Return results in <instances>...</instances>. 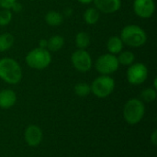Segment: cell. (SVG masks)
<instances>
[{
    "mask_svg": "<svg viewBox=\"0 0 157 157\" xmlns=\"http://www.w3.org/2000/svg\"><path fill=\"white\" fill-rule=\"evenodd\" d=\"M0 79L9 85H17L22 79V69L13 58L0 59Z\"/></svg>",
    "mask_w": 157,
    "mask_h": 157,
    "instance_id": "6da1fadb",
    "label": "cell"
},
{
    "mask_svg": "<svg viewBox=\"0 0 157 157\" xmlns=\"http://www.w3.org/2000/svg\"><path fill=\"white\" fill-rule=\"evenodd\" d=\"M95 67L99 74L103 75H109L119 69L120 63L118 62L116 55L109 52L100 55L97 59Z\"/></svg>",
    "mask_w": 157,
    "mask_h": 157,
    "instance_id": "8992f818",
    "label": "cell"
},
{
    "mask_svg": "<svg viewBox=\"0 0 157 157\" xmlns=\"http://www.w3.org/2000/svg\"><path fill=\"white\" fill-rule=\"evenodd\" d=\"M26 63L28 66L35 70H43L47 68L52 62L50 51L42 48H35L29 51L26 55Z\"/></svg>",
    "mask_w": 157,
    "mask_h": 157,
    "instance_id": "277c9868",
    "label": "cell"
},
{
    "mask_svg": "<svg viewBox=\"0 0 157 157\" xmlns=\"http://www.w3.org/2000/svg\"><path fill=\"white\" fill-rule=\"evenodd\" d=\"M47 44H48V40L46 39H41L39 41V47L42 49H47Z\"/></svg>",
    "mask_w": 157,
    "mask_h": 157,
    "instance_id": "484cf974",
    "label": "cell"
},
{
    "mask_svg": "<svg viewBox=\"0 0 157 157\" xmlns=\"http://www.w3.org/2000/svg\"><path fill=\"white\" fill-rule=\"evenodd\" d=\"M148 77V68L142 63H133L127 70L128 82L133 86H139L145 82Z\"/></svg>",
    "mask_w": 157,
    "mask_h": 157,
    "instance_id": "52a82bcc",
    "label": "cell"
},
{
    "mask_svg": "<svg viewBox=\"0 0 157 157\" xmlns=\"http://www.w3.org/2000/svg\"><path fill=\"white\" fill-rule=\"evenodd\" d=\"M121 39L123 44L132 48H139L144 46L147 41V34L138 25H127L121 32Z\"/></svg>",
    "mask_w": 157,
    "mask_h": 157,
    "instance_id": "7a4b0ae2",
    "label": "cell"
},
{
    "mask_svg": "<svg viewBox=\"0 0 157 157\" xmlns=\"http://www.w3.org/2000/svg\"><path fill=\"white\" fill-rule=\"evenodd\" d=\"M84 19L88 25H95L99 19V11L96 7H88L84 13Z\"/></svg>",
    "mask_w": 157,
    "mask_h": 157,
    "instance_id": "2e32d148",
    "label": "cell"
},
{
    "mask_svg": "<svg viewBox=\"0 0 157 157\" xmlns=\"http://www.w3.org/2000/svg\"><path fill=\"white\" fill-rule=\"evenodd\" d=\"M120 64L124 66H130L135 61V54L131 51H121L117 57Z\"/></svg>",
    "mask_w": 157,
    "mask_h": 157,
    "instance_id": "e0dca14e",
    "label": "cell"
},
{
    "mask_svg": "<svg viewBox=\"0 0 157 157\" xmlns=\"http://www.w3.org/2000/svg\"><path fill=\"white\" fill-rule=\"evenodd\" d=\"M45 22L52 27H57L60 26L63 21V15L58 12V11H54V10H51L49 11L46 15H45Z\"/></svg>",
    "mask_w": 157,
    "mask_h": 157,
    "instance_id": "5bb4252c",
    "label": "cell"
},
{
    "mask_svg": "<svg viewBox=\"0 0 157 157\" xmlns=\"http://www.w3.org/2000/svg\"><path fill=\"white\" fill-rule=\"evenodd\" d=\"M11 10H13L14 12H16V13H19V12H21L22 11V9H23V6H22V5L19 3V2H17V1H16L13 5H12V6H11V8H10Z\"/></svg>",
    "mask_w": 157,
    "mask_h": 157,
    "instance_id": "cb8c5ba5",
    "label": "cell"
},
{
    "mask_svg": "<svg viewBox=\"0 0 157 157\" xmlns=\"http://www.w3.org/2000/svg\"><path fill=\"white\" fill-rule=\"evenodd\" d=\"M95 7L102 13L112 14L121 6V0H93Z\"/></svg>",
    "mask_w": 157,
    "mask_h": 157,
    "instance_id": "8fae6325",
    "label": "cell"
},
{
    "mask_svg": "<svg viewBox=\"0 0 157 157\" xmlns=\"http://www.w3.org/2000/svg\"><path fill=\"white\" fill-rule=\"evenodd\" d=\"M123 42L119 36H112L108 40L107 49L111 54H119L123 49Z\"/></svg>",
    "mask_w": 157,
    "mask_h": 157,
    "instance_id": "4fadbf2b",
    "label": "cell"
},
{
    "mask_svg": "<svg viewBox=\"0 0 157 157\" xmlns=\"http://www.w3.org/2000/svg\"><path fill=\"white\" fill-rule=\"evenodd\" d=\"M71 61L75 69L81 73L88 72L92 67L91 55L84 49H78L74 52L71 57Z\"/></svg>",
    "mask_w": 157,
    "mask_h": 157,
    "instance_id": "ba28073f",
    "label": "cell"
},
{
    "mask_svg": "<svg viewBox=\"0 0 157 157\" xmlns=\"http://www.w3.org/2000/svg\"><path fill=\"white\" fill-rule=\"evenodd\" d=\"M17 102V94L12 89H3L0 91V108L8 109Z\"/></svg>",
    "mask_w": 157,
    "mask_h": 157,
    "instance_id": "7c38bea8",
    "label": "cell"
},
{
    "mask_svg": "<svg viewBox=\"0 0 157 157\" xmlns=\"http://www.w3.org/2000/svg\"><path fill=\"white\" fill-rule=\"evenodd\" d=\"M134 13L142 18H150L155 11V4L154 0H134Z\"/></svg>",
    "mask_w": 157,
    "mask_h": 157,
    "instance_id": "9c48e42d",
    "label": "cell"
},
{
    "mask_svg": "<svg viewBox=\"0 0 157 157\" xmlns=\"http://www.w3.org/2000/svg\"><path fill=\"white\" fill-rule=\"evenodd\" d=\"M64 44V39L61 35H53L48 40L47 50L51 52L60 51Z\"/></svg>",
    "mask_w": 157,
    "mask_h": 157,
    "instance_id": "9a60e30c",
    "label": "cell"
},
{
    "mask_svg": "<svg viewBox=\"0 0 157 157\" xmlns=\"http://www.w3.org/2000/svg\"><path fill=\"white\" fill-rule=\"evenodd\" d=\"M74 91L78 97L84 98L91 93V87L87 83H78L75 86Z\"/></svg>",
    "mask_w": 157,
    "mask_h": 157,
    "instance_id": "44dd1931",
    "label": "cell"
},
{
    "mask_svg": "<svg viewBox=\"0 0 157 157\" xmlns=\"http://www.w3.org/2000/svg\"><path fill=\"white\" fill-rule=\"evenodd\" d=\"M156 97H157L156 89H155L154 87H148V88H145V89H144V90H143V91H142V93H141V98H142V101L148 102V103L154 102V101L156 99Z\"/></svg>",
    "mask_w": 157,
    "mask_h": 157,
    "instance_id": "ffe728a7",
    "label": "cell"
},
{
    "mask_svg": "<svg viewBox=\"0 0 157 157\" xmlns=\"http://www.w3.org/2000/svg\"><path fill=\"white\" fill-rule=\"evenodd\" d=\"M43 138L41 129L37 125H29L24 132V139L30 147H36L40 144Z\"/></svg>",
    "mask_w": 157,
    "mask_h": 157,
    "instance_id": "30bf717a",
    "label": "cell"
},
{
    "mask_svg": "<svg viewBox=\"0 0 157 157\" xmlns=\"http://www.w3.org/2000/svg\"><path fill=\"white\" fill-rule=\"evenodd\" d=\"M12 12L10 9H4L0 10V26L5 27L8 25L12 20Z\"/></svg>",
    "mask_w": 157,
    "mask_h": 157,
    "instance_id": "7402d4cb",
    "label": "cell"
},
{
    "mask_svg": "<svg viewBox=\"0 0 157 157\" xmlns=\"http://www.w3.org/2000/svg\"><path fill=\"white\" fill-rule=\"evenodd\" d=\"M145 113L144 103L139 98H131L123 108V117L127 123L131 125L138 124Z\"/></svg>",
    "mask_w": 157,
    "mask_h": 157,
    "instance_id": "3957f363",
    "label": "cell"
},
{
    "mask_svg": "<svg viewBox=\"0 0 157 157\" xmlns=\"http://www.w3.org/2000/svg\"><path fill=\"white\" fill-rule=\"evenodd\" d=\"M15 39L11 33H3L0 34V52L8 51L14 44Z\"/></svg>",
    "mask_w": 157,
    "mask_h": 157,
    "instance_id": "ac0fdd59",
    "label": "cell"
},
{
    "mask_svg": "<svg viewBox=\"0 0 157 157\" xmlns=\"http://www.w3.org/2000/svg\"><path fill=\"white\" fill-rule=\"evenodd\" d=\"M91 92L98 98H104L112 94L115 88V81L110 75H99L91 84Z\"/></svg>",
    "mask_w": 157,
    "mask_h": 157,
    "instance_id": "5b68a950",
    "label": "cell"
},
{
    "mask_svg": "<svg viewBox=\"0 0 157 157\" xmlns=\"http://www.w3.org/2000/svg\"><path fill=\"white\" fill-rule=\"evenodd\" d=\"M16 1L17 0H0V7L4 9H10Z\"/></svg>",
    "mask_w": 157,
    "mask_h": 157,
    "instance_id": "603a6c76",
    "label": "cell"
},
{
    "mask_svg": "<svg viewBox=\"0 0 157 157\" xmlns=\"http://www.w3.org/2000/svg\"><path fill=\"white\" fill-rule=\"evenodd\" d=\"M77 1L81 4H84V5H88V4L93 2V0H77Z\"/></svg>",
    "mask_w": 157,
    "mask_h": 157,
    "instance_id": "4316f807",
    "label": "cell"
},
{
    "mask_svg": "<svg viewBox=\"0 0 157 157\" xmlns=\"http://www.w3.org/2000/svg\"><path fill=\"white\" fill-rule=\"evenodd\" d=\"M154 88L157 89V77H155L154 79Z\"/></svg>",
    "mask_w": 157,
    "mask_h": 157,
    "instance_id": "f1b7e54d",
    "label": "cell"
},
{
    "mask_svg": "<svg viewBox=\"0 0 157 157\" xmlns=\"http://www.w3.org/2000/svg\"><path fill=\"white\" fill-rule=\"evenodd\" d=\"M72 13H73V9H71V8H67L66 10H65V15L66 16H71L72 15Z\"/></svg>",
    "mask_w": 157,
    "mask_h": 157,
    "instance_id": "83f0119b",
    "label": "cell"
},
{
    "mask_svg": "<svg viewBox=\"0 0 157 157\" xmlns=\"http://www.w3.org/2000/svg\"><path fill=\"white\" fill-rule=\"evenodd\" d=\"M90 44V36L87 32L80 31L75 36V45L78 47V49H84L87 48Z\"/></svg>",
    "mask_w": 157,
    "mask_h": 157,
    "instance_id": "d6986e66",
    "label": "cell"
},
{
    "mask_svg": "<svg viewBox=\"0 0 157 157\" xmlns=\"http://www.w3.org/2000/svg\"><path fill=\"white\" fill-rule=\"evenodd\" d=\"M150 141H151V143L155 145V146H156L157 144V131L156 130H155L154 132H153V133H152V135H151V138H150Z\"/></svg>",
    "mask_w": 157,
    "mask_h": 157,
    "instance_id": "d4e9b609",
    "label": "cell"
}]
</instances>
